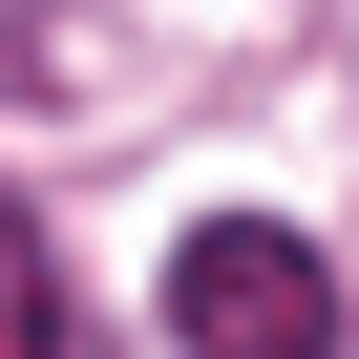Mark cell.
<instances>
[{
    "label": "cell",
    "mask_w": 359,
    "mask_h": 359,
    "mask_svg": "<svg viewBox=\"0 0 359 359\" xmlns=\"http://www.w3.org/2000/svg\"><path fill=\"white\" fill-rule=\"evenodd\" d=\"M169 338H191V359H317V338H338V275H317V233H275V212L169 233Z\"/></svg>",
    "instance_id": "6da1fadb"
},
{
    "label": "cell",
    "mask_w": 359,
    "mask_h": 359,
    "mask_svg": "<svg viewBox=\"0 0 359 359\" xmlns=\"http://www.w3.org/2000/svg\"><path fill=\"white\" fill-rule=\"evenodd\" d=\"M64 338V275H43V233H22V191H0V359H43Z\"/></svg>",
    "instance_id": "7a4b0ae2"
}]
</instances>
